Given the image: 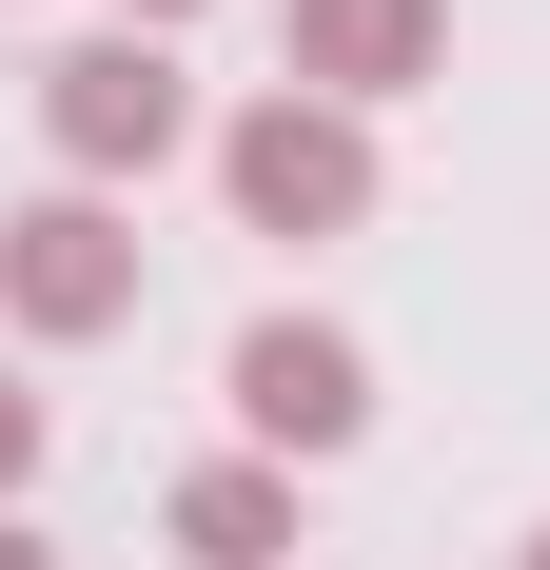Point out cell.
I'll list each match as a JSON object with an SVG mask.
<instances>
[{"mask_svg": "<svg viewBox=\"0 0 550 570\" xmlns=\"http://www.w3.org/2000/svg\"><path fill=\"white\" fill-rule=\"evenodd\" d=\"M0 570H59V551H40V531H20V512H0Z\"/></svg>", "mask_w": 550, "mask_h": 570, "instance_id": "9c48e42d", "label": "cell"}, {"mask_svg": "<svg viewBox=\"0 0 550 570\" xmlns=\"http://www.w3.org/2000/svg\"><path fill=\"white\" fill-rule=\"evenodd\" d=\"M217 197H236L256 236H354V217H374V118H334V99L275 79V99L217 118Z\"/></svg>", "mask_w": 550, "mask_h": 570, "instance_id": "7a4b0ae2", "label": "cell"}, {"mask_svg": "<svg viewBox=\"0 0 550 570\" xmlns=\"http://www.w3.org/2000/svg\"><path fill=\"white\" fill-rule=\"evenodd\" d=\"M275 40H295V99L374 118V99H413V79L452 59V0H295Z\"/></svg>", "mask_w": 550, "mask_h": 570, "instance_id": "5b68a950", "label": "cell"}, {"mask_svg": "<svg viewBox=\"0 0 550 570\" xmlns=\"http://www.w3.org/2000/svg\"><path fill=\"white\" fill-rule=\"evenodd\" d=\"M177 20H197V0H118V40H177Z\"/></svg>", "mask_w": 550, "mask_h": 570, "instance_id": "ba28073f", "label": "cell"}, {"mask_svg": "<svg viewBox=\"0 0 550 570\" xmlns=\"http://www.w3.org/2000/svg\"><path fill=\"white\" fill-rule=\"evenodd\" d=\"M40 138H59L79 197L197 158V79H177V40H59V59H40Z\"/></svg>", "mask_w": 550, "mask_h": 570, "instance_id": "6da1fadb", "label": "cell"}, {"mask_svg": "<svg viewBox=\"0 0 550 570\" xmlns=\"http://www.w3.org/2000/svg\"><path fill=\"white\" fill-rule=\"evenodd\" d=\"M40 433H59V413L20 394V374H0V512H20V492H40Z\"/></svg>", "mask_w": 550, "mask_h": 570, "instance_id": "52a82bcc", "label": "cell"}, {"mask_svg": "<svg viewBox=\"0 0 550 570\" xmlns=\"http://www.w3.org/2000/svg\"><path fill=\"white\" fill-rule=\"evenodd\" d=\"M236 433H256L275 472L354 453V433H374V354L334 335V315H256V335H236Z\"/></svg>", "mask_w": 550, "mask_h": 570, "instance_id": "277c9868", "label": "cell"}, {"mask_svg": "<svg viewBox=\"0 0 550 570\" xmlns=\"http://www.w3.org/2000/svg\"><path fill=\"white\" fill-rule=\"evenodd\" d=\"M0 315H20L40 354L118 335V315H138V217H118V197H79V177H59L40 217H0Z\"/></svg>", "mask_w": 550, "mask_h": 570, "instance_id": "3957f363", "label": "cell"}, {"mask_svg": "<svg viewBox=\"0 0 550 570\" xmlns=\"http://www.w3.org/2000/svg\"><path fill=\"white\" fill-rule=\"evenodd\" d=\"M177 551H197V570H275V551H295V472H275V453L177 472Z\"/></svg>", "mask_w": 550, "mask_h": 570, "instance_id": "8992f818", "label": "cell"}, {"mask_svg": "<svg viewBox=\"0 0 550 570\" xmlns=\"http://www.w3.org/2000/svg\"><path fill=\"white\" fill-rule=\"evenodd\" d=\"M531 570H550V531H531Z\"/></svg>", "mask_w": 550, "mask_h": 570, "instance_id": "30bf717a", "label": "cell"}]
</instances>
